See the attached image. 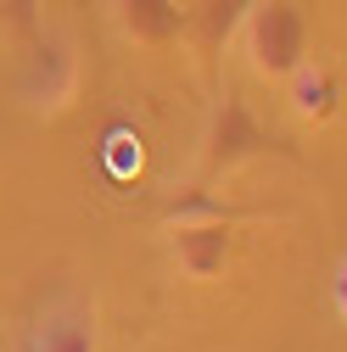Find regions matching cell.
<instances>
[{
	"label": "cell",
	"mask_w": 347,
	"mask_h": 352,
	"mask_svg": "<svg viewBox=\"0 0 347 352\" xmlns=\"http://www.w3.org/2000/svg\"><path fill=\"white\" fill-rule=\"evenodd\" d=\"M230 252H235V230H230L224 212L219 218H180V224H168V257H174V269H180L191 285L224 280Z\"/></svg>",
	"instance_id": "obj_4"
},
{
	"label": "cell",
	"mask_w": 347,
	"mask_h": 352,
	"mask_svg": "<svg viewBox=\"0 0 347 352\" xmlns=\"http://www.w3.org/2000/svg\"><path fill=\"white\" fill-rule=\"evenodd\" d=\"M330 302H336V314H341V324H347V257L336 263V274H330Z\"/></svg>",
	"instance_id": "obj_8"
},
{
	"label": "cell",
	"mask_w": 347,
	"mask_h": 352,
	"mask_svg": "<svg viewBox=\"0 0 347 352\" xmlns=\"http://www.w3.org/2000/svg\"><path fill=\"white\" fill-rule=\"evenodd\" d=\"M112 23L129 45L140 51H168L185 39V6L180 0H112Z\"/></svg>",
	"instance_id": "obj_5"
},
{
	"label": "cell",
	"mask_w": 347,
	"mask_h": 352,
	"mask_svg": "<svg viewBox=\"0 0 347 352\" xmlns=\"http://www.w3.org/2000/svg\"><path fill=\"white\" fill-rule=\"evenodd\" d=\"M78 90H84L78 45L67 34H39V45L23 56V73H17V101L34 118H56L78 101Z\"/></svg>",
	"instance_id": "obj_2"
},
{
	"label": "cell",
	"mask_w": 347,
	"mask_h": 352,
	"mask_svg": "<svg viewBox=\"0 0 347 352\" xmlns=\"http://www.w3.org/2000/svg\"><path fill=\"white\" fill-rule=\"evenodd\" d=\"M286 96H291V118H297V123H314V129L341 112V84H336V73H330L325 62H314V56L286 78Z\"/></svg>",
	"instance_id": "obj_6"
},
{
	"label": "cell",
	"mask_w": 347,
	"mask_h": 352,
	"mask_svg": "<svg viewBox=\"0 0 347 352\" xmlns=\"http://www.w3.org/2000/svg\"><path fill=\"white\" fill-rule=\"evenodd\" d=\"M269 151V129L257 123V112L230 90L219 107H213V123L202 135V173L207 179H224V173H235L241 162L264 157Z\"/></svg>",
	"instance_id": "obj_3"
},
{
	"label": "cell",
	"mask_w": 347,
	"mask_h": 352,
	"mask_svg": "<svg viewBox=\"0 0 347 352\" xmlns=\"http://www.w3.org/2000/svg\"><path fill=\"white\" fill-rule=\"evenodd\" d=\"M241 56L264 84H286L308 62V17L297 0H252L241 17Z\"/></svg>",
	"instance_id": "obj_1"
},
{
	"label": "cell",
	"mask_w": 347,
	"mask_h": 352,
	"mask_svg": "<svg viewBox=\"0 0 347 352\" xmlns=\"http://www.w3.org/2000/svg\"><path fill=\"white\" fill-rule=\"evenodd\" d=\"M23 352H101V336H96V319L84 307H51L28 330Z\"/></svg>",
	"instance_id": "obj_7"
}]
</instances>
